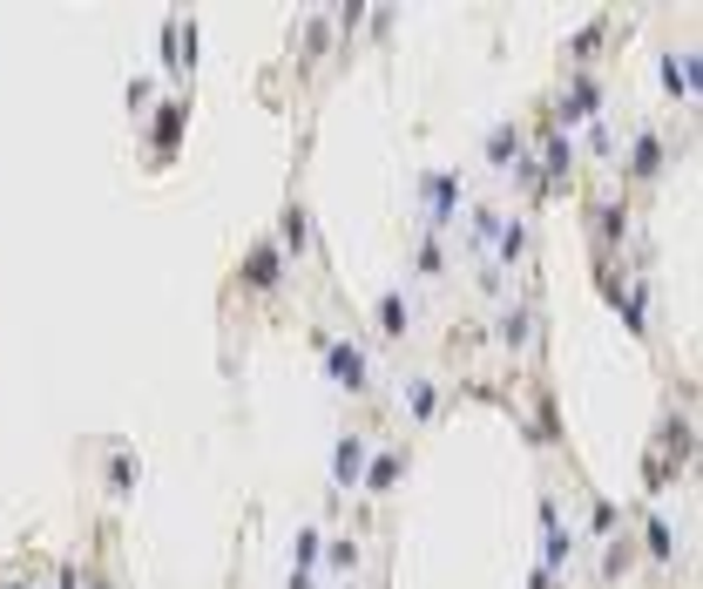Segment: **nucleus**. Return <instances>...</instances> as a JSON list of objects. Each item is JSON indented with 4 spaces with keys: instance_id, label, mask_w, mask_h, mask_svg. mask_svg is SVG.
I'll return each instance as SVG.
<instances>
[{
    "instance_id": "nucleus-1",
    "label": "nucleus",
    "mask_w": 703,
    "mask_h": 589,
    "mask_svg": "<svg viewBox=\"0 0 703 589\" xmlns=\"http://www.w3.org/2000/svg\"><path fill=\"white\" fill-rule=\"evenodd\" d=\"M318 346H325L331 373H338V380H345L352 393H366V360H359V353H352V346H331V340H325V332H318Z\"/></svg>"
},
{
    "instance_id": "nucleus-2",
    "label": "nucleus",
    "mask_w": 703,
    "mask_h": 589,
    "mask_svg": "<svg viewBox=\"0 0 703 589\" xmlns=\"http://www.w3.org/2000/svg\"><path fill=\"white\" fill-rule=\"evenodd\" d=\"M366 468V434H345V448H338V461H331V474H338V488L352 481V474H359Z\"/></svg>"
},
{
    "instance_id": "nucleus-3",
    "label": "nucleus",
    "mask_w": 703,
    "mask_h": 589,
    "mask_svg": "<svg viewBox=\"0 0 703 589\" xmlns=\"http://www.w3.org/2000/svg\"><path fill=\"white\" fill-rule=\"evenodd\" d=\"M379 318H386V332H406V298L386 292V298H379Z\"/></svg>"
},
{
    "instance_id": "nucleus-4",
    "label": "nucleus",
    "mask_w": 703,
    "mask_h": 589,
    "mask_svg": "<svg viewBox=\"0 0 703 589\" xmlns=\"http://www.w3.org/2000/svg\"><path fill=\"white\" fill-rule=\"evenodd\" d=\"M311 562H318V529L298 536V569H311Z\"/></svg>"
}]
</instances>
